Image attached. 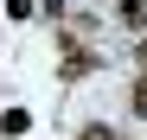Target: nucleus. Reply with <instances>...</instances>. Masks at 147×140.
Wrapping results in <instances>:
<instances>
[{
    "mask_svg": "<svg viewBox=\"0 0 147 140\" xmlns=\"http://www.w3.org/2000/svg\"><path fill=\"white\" fill-rule=\"evenodd\" d=\"M102 70V51H90L83 38H64V57H58V77L64 83H83V77H96Z\"/></svg>",
    "mask_w": 147,
    "mask_h": 140,
    "instance_id": "1",
    "label": "nucleus"
},
{
    "mask_svg": "<svg viewBox=\"0 0 147 140\" xmlns=\"http://www.w3.org/2000/svg\"><path fill=\"white\" fill-rule=\"evenodd\" d=\"M115 19H121L128 32H147V0H121V7H115Z\"/></svg>",
    "mask_w": 147,
    "mask_h": 140,
    "instance_id": "2",
    "label": "nucleus"
},
{
    "mask_svg": "<svg viewBox=\"0 0 147 140\" xmlns=\"http://www.w3.org/2000/svg\"><path fill=\"white\" fill-rule=\"evenodd\" d=\"M128 115H134V121H147V70H141L134 89H128Z\"/></svg>",
    "mask_w": 147,
    "mask_h": 140,
    "instance_id": "3",
    "label": "nucleus"
},
{
    "mask_svg": "<svg viewBox=\"0 0 147 140\" xmlns=\"http://www.w3.org/2000/svg\"><path fill=\"white\" fill-rule=\"evenodd\" d=\"M7 19H13V26H26V19H38V0H7Z\"/></svg>",
    "mask_w": 147,
    "mask_h": 140,
    "instance_id": "4",
    "label": "nucleus"
},
{
    "mask_svg": "<svg viewBox=\"0 0 147 140\" xmlns=\"http://www.w3.org/2000/svg\"><path fill=\"white\" fill-rule=\"evenodd\" d=\"M0 127H7V134H26V127H32V115H26V108H7V115H0Z\"/></svg>",
    "mask_w": 147,
    "mask_h": 140,
    "instance_id": "5",
    "label": "nucleus"
},
{
    "mask_svg": "<svg viewBox=\"0 0 147 140\" xmlns=\"http://www.w3.org/2000/svg\"><path fill=\"white\" fill-rule=\"evenodd\" d=\"M77 140H115V127H109V121H83V127H77Z\"/></svg>",
    "mask_w": 147,
    "mask_h": 140,
    "instance_id": "6",
    "label": "nucleus"
},
{
    "mask_svg": "<svg viewBox=\"0 0 147 140\" xmlns=\"http://www.w3.org/2000/svg\"><path fill=\"white\" fill-rule=\"evenodd\" d=\"M38 13L45 19H64V0H38Z\"/></svg>",
    "mask_w": 147,
    "mask_h": 140,
    "instance_id": "7",
    "label": "nucleus"
},
{
    "mask_svg": "<svg viewBox=\"0 0 147 140\" xmlns=\"http://www.w3.org/2000/svg\"><path fill=\"white\" fill-rule=\"evenodd\" d=\"M134 57H141V70H147V45H141V51H134Z\"/></svg>",
    "mask_w": 147,
    "mask_h": 140,
    "instance_id": "8",
    "label": "nucleus"
}]
</instances>
